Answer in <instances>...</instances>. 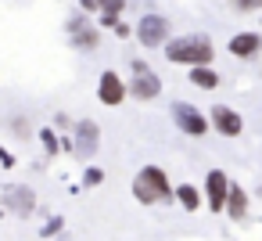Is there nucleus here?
Here are the masks:
<instances>
[{
    "mask_svg": "<svg viewBox=\"0 0 262 241\" xmlns=\"http://www.w3.org/2000/svg\"><path fill=\"white\" fill-rule=\"evenodd\" d=\"M165 58L172 65H190V69H201V65H212L215 58V47L208 36L201 33H190V36H176L165 44Z\"/></svg>",
    "mask_w": 262,
    "mask_h": 241,
    "instance_id": "obj_1",
    "label": "nucleus"
},
{
    "mask_svg": "<svg viewBox=\"0 0 262 241\" xmlns=\"http://www.w3.org/2000/svg\"><path fill=\"white\" fill-rule=\"evenodd\" d=\"M172 187H169V176L165 169L158 166H144L137 176H133V198L140 205H158V202H172Z\"/></svg>",
    "mask_w": 262,
    "mask_h": 241,
    "instance_id": "obj_2",
    "label": "nucleus"
},
{
    "mask_svg": "<svg viewBox=\"0 0 262 241\" xmlns=\"http://www.w3.org/2000/svg\"><path fill=\"white\" fill-rule=\"evenodd\" d=\"M172 123L187 133V137H205L208 133V126H212V119L201 112V108H194L190 101H172Z\"/></svg>",
    "mask_w": 262,
    "mask_h": 241,
    "instance_id": "obj_3",
    "label": "nucleus"
},
{
    "mask_svg": "<svg viewBox=\"0 0 262 241\" xmlns=\"http://www.w3.org/2000/svg\"><path fill=\"white\" fill-rule=\"evenodd\" d=\"M129 94L137 101H155L162 94V79L147 69V62H133V83H129Z\"/></svg>",
    "mask_w": 262,
    "mask_h": 241,
    "instance_id": "obj_4",
    "label": "nucleus"
},
{
    "mask_svg": "<svg viewBox=\"0 0 262 241\" xmlns=\"http://www.w3.org/2000/svg\"><path fill=\"white\" fill-rule=\"evenodd\" d=\"M230 187H233V180H230L223 169H212V173L205 176V198H208V209H212V212H226Z\"/></svg>",
    "mask_w": 262,
    "mask_h": 241,
    "instance_id": "obj_5",
    "label": "nucleus"
},
{
    "mask_svg": "<svg viewBox=\"0 0 262 241\" xmlns=\"http://www.w3.org/2000/svg\"><path fill=\"white\" fill-rule=\"evenodd\" d=\"M137 40L144 47H165L169 44V22L162 15H144L137 22Z\"/></svg>",
    "mask_w": 262,
    "mask_h": 241,
    "instance_id": "obj_6",
    "label": "nucleus"
},
{
    "mask_svg": "<svg viewBox=\"0 0 262 241\" xmlns=\"http://www.w3.org/2000/svg\"><path fill=\"white\" fill-rule=\"evenodd\" d=\"M126 94H129V87L122 83V76H119L115 69L101 72V83H97V97H101V105H108V108H119V105L126 101Z\"/></svg>",
    "mask_w": 262,
    "mask_h": 241,
    "instance_id": "obj_7",
    "label": "nucleus"
},
{
    "mask_svg": "<svg viewBox=\"0 0 262 241\" xmlns=\"http://www.w3.org/2000/svg\"><path fill=\"white\" fill-rule=\"evenodd\" d=\"M208 119H212V126H215L219 137H241V130H244L241 112H233L230 105H215V108H208Z\"/></svg>",
    "mask_w": 262,
    "mask_h": 241,
    "instance_id": "obj_8",
    "label": "nucleus"
},
{
    "mask_svg": "<svg viewBox=\"0 0 262 241\" xmlns=\"http://www.w3.org/2000/svg\"><path fill=\"white\" fill-rule=\"evenodd\" d=\"M4 194H8L4 205H8L15 216H29V212L36 209V194H33V187H18V184H11Z\"/></svg>",
    "mask_w": 262,
    "mask_h": 241,
    "instance_id": "obj_9",
    "label": "nucleus"
},
{
    "mask_svg": "<svg viewBox=\"0 0 262 241\" xmlns=\"http://www.w3.org/2000/svg\"><path fill=\"white\" fill-rule=\"evenodd\" d=\"M97 137H101V130H97L94 119H79L76 123V151L79 155H94L97 151Z\"/></svg>",
    "mask_w": 262,
    "mask_h": 241,
    "instance_id": "obj_10",
    "label": "nucleus"
},
{
    "mask_svg": "<svg viewBox=\"0 0 262 241\" xmlns=\"http://www.w3.org/2000/svg\"><path fill=\"white\" fill-rule=\"evenodd\" d=\"M258 51H262V36L258 33H237L230 40V54L233 58H255Z\"/></svg>",
    "mask_w": 262,
    "mask_h": 241,
    "instance_id": "obj_11",
    "label": "nucleus"
},
{
    "mask_svg": "<svg viewBox=\"0 0 262 241\" xmlns=\"http://www.w3.org/2000/svg\"><path fill=\"white\" fill-rule=\"evenodd\" d=\"M226 212H230V219H244V212H248V194H244V187H241V184H233V187H230Z\"/></svg>",
    "mask_w": 262,
    "mask_h": 241,
    "instance_id": "obj_12",
    "label": "nucleus"
},
{
    "mask_svg": "<svg viewBox=\"0 0 262 241\" xmlns=\"http://www.w3.org/2000/svg\"><path fill=\"white\" fill-rule=\"evenodd\" d=\"M69 33H72V44L76 47H97V29L94 26L83 29V22H69Z\"/></svg>",
    "mask_w": 262,
    "mask_h": 241,
    "instance_id": "obj_13",
    "label": "nucleus"
},
{
    "mask_svg": "<svg viewBox=\"0 0 262 241\" xmlns=\"http://www.w3.org/2000/svg\"><path fill=\"white\" fill-rule=\"evenodd\" d=\"M176 202L194 212V209H201V191H198L194 184H180V187H176Z\"/></svg>",
    "mask_w": 262,
    "mask_h": 241,
    "instance_id": "obj_14",
    "label": "nucleus"
},
{
    "mask_svg": "<svg viewBox=\"0 0 262 241\" xmlns=\"http://www.w3.org/2000/svg\"><path fill=\"white\" fill-rule=\"evenodd\" d=\"M190 83L201 87V90H215V87H219V76H215L208 65H201V69H190Z\"/></svg>",
    "mask_w": 262,
    "mask_h": 241,
    "instance_id": "obj_15",
    "label": "nucleus"
},
{
    "mask_svg": "<svg viewBox=\"0 0 262 241\" xmlns=\"http://www.w3.org/2000/svg\"><path fill=\"white\" fill-rule=\"evenodd\" d=\"M40 140H43L47 155H58V137H54V130H43V133H40Z\"/></svg>",
    "mask_w": 262,
    "mask_h": 241,
    "instance_id": "obj_16",
    "label": "nucleus"
},
{
    "mask_svg": "<svg viewBox=\"0 0 262 241\" xmlns=\"http://www.w3.org/2000/svg\"><path fill=\"white\" fill-rule=\"evenodd\" d=\"M101 180H104V173H101V169H97V166H90V169H86V173H83V184H86V187H97V184H101Z\"/></svg>",
    "mask_w": 262,
    "mask_h": 241,
    "instance_id": "obj_17",
    "label": "nucleus"
},
{
    "mask_svg": "<svg viewBox=\"0 0 262 241\" xmlns=\"http://www.w3.org/2000/svg\"><path fill=\"white\" fill-rule=\"evenodd\" d=\"M122 8H126V0H101L104 15H122Z\"/></svg>",
    "mask_w": 262,
    "mask_h": 241,
    "instance_id": "obj_18",
    "label": "nucleus"
},
{
    "mask_svg": "<svg viewBox=\"0 0 262 241\" xmlns=\"http://www.w3.org/2000/svg\"><path fill=\"white\" fill-rule=\"evenodd\" d=\"M101 26H104V29H112V33H115V26H119V15H104V18H101Z\"/></svg>",
    "mask_w": 262,
    "mask_h": 241,
    "instance_id": "obj_19",
    "label": "nucleus"
},
{
    "mask_svg": "<svg viewBox=\"0 0 262 241\" xmlns=\"http://www.w3.org/2000/svg\"><path fill=\"white\" fill-rule=\"evenodd\" d=\"M54 230H61V216H58V219H51V223H47V227H43V237H51V234H54Z\"/></svg>",
    "mask_w": 262,
    "mask_h": 241,
    "instance_id": "obj_20",
    "label": "nucleus"
},
{
    "mask_svg": "<svg viewBox=\"0 0 262 241\" xmlns=\"http://www.w3.org/2000/svg\"><path fill=\"white\" fill-rule=\"evenodd\" d=\"M83 11H101V0H79Z\"/></svg>",
    "mask_w": 262,
    "mask_h": 241,
    "instance_id": "obj_21",
    "label": "nucleus"
},
{
    "mask_svg": "<svg viewBox=\"0 0 262 241\" xmlns=\"http://www.w3.org/2000/svg\"><path fill=\"white\" fill-rule=\"evenodd\" d=\"M0 162H4V166H8V169H11V166H15V155H11V151H8V148H0Z\"/></svg>",
    "mask_w": 262,
    "mask_h": 241,
    "instance_id": "obj_22",
    "label": "nucleus"
},
{
    "mask_svg": "<svg viewBox=\"0 0 262 241\" xmlns=\"http://www.w3.org/2000/svg\"><path fill=\"white\" fill-rule=\"evenodd\" d=\"M129 33H133V29H129L126 22H119V26H115V36H129Z\"/></svg>",
    "mask_w": 262,
    "mask_h": 241,
    "instance_id": "obj_23",
    "label": "nucleus"
},
{
    "mask_svg": "<svg viewBox=\"0 0 262 241\" xmlns=\"http://www.w3.org/2000/svg\"><path fill=\"white\" fill-rule=\"evenodd\" d=\"M233 4H237L241 11H251V0H233Z\"/></svg>",
    "mask_w": 262,
    "mask_h": 241,
    "instance_id": "obj_24",
    "label": "nucleus"
},
{
    "mask_svg": "<svg viewBox=\"0 0 262 241\" xmlns=\"http://www.w3.org/2000/svg\"><path fill=\"white\" fill-rule=\"evenodd\" d=\"M251 8H262V0H251Z\"/></svg>",
    "mask_w": 262,
    "mask_h": 241,
    "instance_id": "obj_25",
    "label": "nucleus"
}]
</instances>
